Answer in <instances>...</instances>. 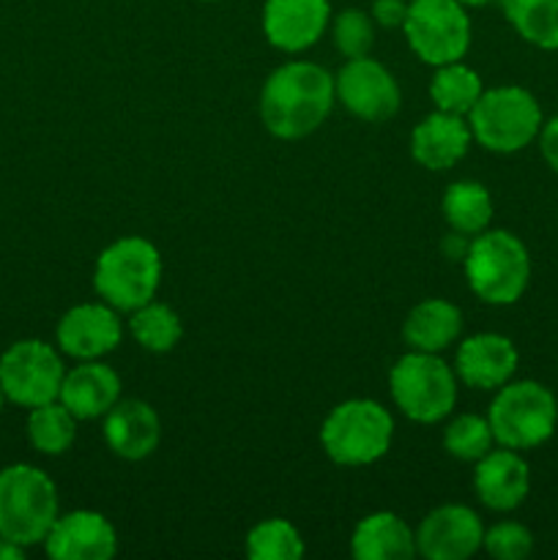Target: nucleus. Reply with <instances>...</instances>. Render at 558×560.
Returning <instances> with one entry per match:
<instances>
[{"mask_svg": "<svg viewBox=\"0 0 558 560\" xmlns=\"http://www.w3.org/2000/svg\"><path fill=\"white\" fill-rule=\"evenodd\" d=\"M337 102L334 77L310 60H290L268 74L260 91V120L279 140H301L323 126Z\"/></svg>", "mask_w": 558, "mask_h": 560, "instance_id": "obj_1", "label": "nucleus"}, {"mask_svg": "<svg viewBox=\"0 0 558 560\" xmlns=\"http://www.w3.org/2000/svg\"><path fill=\"white\" fill-rule=\"evenodd\" d=\"M58 487L42 468L27 463L0 470V536L14 545H44L58 520Z\"/></svg>", "mask_w": 558, "mask_h": 560, "instance_id": "obj_2", "label": "nucleus"}, {"mask_svg": "<svg viewBox=\"0 0 558 560\" xmlns=\"http://www.w3.org/2000/svg\"><path fill=\"white\" fill-rule=\"evenodd\" d=\"M465 279L476 299L492 306H509L523 299L531 282V255L523 241L509 230L474 235L463 260Z\"/></svg>", "mask_w": 558, "mask_h": 560, "instance_id": "obj_3", "label": "nucleus"}, {"mask_svg": "<svg viewBox=\"0 0 558 560\" xmlns=\"http://www.w3.org/2000/svg\"><path fill=\"white\" fill-rule=\"evenodd\" d=\"M162 282V255L140 235L118 238L98 255L93 271V288L98 299L118 312H135L137 306L156 299Z\"/></svg>", "mask_w": 558, "mask_h": 560, "instance_id": "obj_4", "label": "nucleus"}, {"mask_svg": "<svg viewBox=\"0 0 558 560\" xmlns=\"http://www.w3.org/2000/svg\"><path fill=\"white\" fill-rule=\"evenodd\" d=\"M474 140L490 153H518L539 137L542 107L531 91L520 85H501L481 91L468 115Z\"/></svg>", "mask_w": 558, "mask_h": 560, "instance_id": "obj_5", "label": "nucleus"}, {"mask_svg": "<svg viewBox=\"0 0 558 560\" xmlns=\"http://www.w3.org/2000/svg\"><path fill=\"white\" fill-rule=\"evenodd\" d=\"M394 419L375 399H348L326 416L321 430L323 452L345 468L372 465L388 452Z\"/></svg>", "mask_w": 558, "mask_h": 560, "instance_id": "obj_6", "label": "nucleus"}, {"mask_svg": "<svg viewBox=\"0 0 558 560\" xmlns=\"http://www.w3.org/2000/svg\"><path fill=\"white\" fill-rule=\"evenodd\" d=\"M487 421L498 446L528 452L553 438L558 424V402L542 383L509 381L498 388Z\"/></svg>", "mask_w": 558, "mask_h": 560, "instance_id": "obj_7", "label": "nucleus"}, {"mask_svg": "<svg viewBox=\"0 0 558 560\" xmlns=\"http://www.w3.org/2000/svg\"><path fill=\"white\" fill-rule=\"evenodd\" d=\"M392 399L416 424L446 419L457 402V372L438 353L410 350L388 372Z\"/></svg>", "mask_w": 558, "mask_h": 560, "instance_id": "obj_8", "label": "nucleus"}, {"mask_svg": "<svg viewBox=\"0 0 558 560\" xmlns=\"http://www.w3.org/2000/svg\"><path fill=\"white\" fill-rule=\"evenodd\" d=\"M403 31L416 58L435 69L463 60L470 47V16L460 0H410Z\"/></svg>", "mask_w": 558, "mask_h": 560, "instance_id": "obj_9", "label": "nucleus"}, {"mask_svg": "<svg viewBox=\"0 0 558 560\" xmlns=\"http://www.w3.org/2000/svg\"><path fill=\"white\" fill-rule=\"evenodd\" d=\"M66 366L53 345L20 339L0 355V388L20 408H38L60 397Z\"/></svg>", "mask_w": 558, "mask_h": 560, "instance_id": "obj_10", "label": "nucleus"}, {"mask_svg": "<svg viewBox=\"0 0 558 560\" xmlns=\"http://www.w3.org/2000/svg\"><path fill=\"white\" fill-rule=\"evenodd\" d=\"M334 91L345 109L367 124H383L394 118L403 104V93L394 74L370 55L348 58V63L334 77Z\"/></svg>", "mask_w": 558, "mask_h": 560, "instance_id": "obj_11", "label": "nucleus"}, {"mask_svg": "<svg viewBox=\"0 0 558 560\" xmlns=\"http://www.w3.org/2000/svg\"><path fill=\"white\" fill-rule=\"evenodd\" d=\"M485 525L463 503L438 506L416 530V552L427 560H468L481 550Z\"/></svg>", "mask_w": 558, "mask_h": 560, "instance_id": "obj_12", "label": "nucleus"}, {"mask_svg": "<svg viewBox=\"0 0 558 560\" xmlns=\"http://www.w3.org/2000/svg\"><path fill=\"white\" fill-rule=\"evenodd\" d=\"M124 337V323H120L118 310L109 304H77L66 312L55 328L60 353L77 361L104 359L113 353Z\"/></svg>", "mask_w": 558, "mask_h": 560, "instance_id": "obj_13", "label": "nucleus"}, {"mask_svg": "<svg viewBox=\"0 0 558 560\" xmlns=\"http://www.w3.org/2000/svg\"><path fill=\"white\" fill-rule=\"evenodd\" d=\"M44 550L55 560H109L118 552V534L104 514L77 509L58 514L44 539Z\"/></svg>", "mask_w": 558, "mask_h": 560, "instance_id": "obj_14", "label": "nucleus"}, {"mask_svg": "<svg viewBox=\"0 0 558 560\" xmlns=\"http://www.w3.org/2000/svg\"><path fill=\"white\" fill-rule=\"evenodd\" d=\"M518 348L503 334H474L463 339L454 359V372L457 381L465 386L481 388V392H498L507 386L518 372Z\"/></svg>", "mask_w": 558, "mask_h": 560, "instance_id": "obj_15", "label": "nucleus"}, {"mask_svg": "<svg viewBox=\"0 0 558 560\" xmlns=\"http://www.w3.org/2000/svg\"><path fill=\"white\" fill-rule=\"evenodd\" d=\"M328 0H266L263 33L282 52H304L328 27Z\"/></svg>", "mask_w": 558, "mask_h": 560, "instance_id": "obj_16", "label": "nucleus"}, {"mask_svg": "<svg viewBox=\"0 0 558 560\" xmlns=\"http://www.w3.org/2000/svg\"><path fill=\"white\" fill-rule=\"evenodd\" d=\"M104 441L115 457L140 463L156 452L162 441V421L142 399H118L104 413Z\"/></svg>", "mask_w": 558, "mask_h": 560, "instance_id": "obj_17", "label": "nucleus"}, {"mask_svg": "<svg viewBox=\"0 0 558 560\" xmlns=\"http://www.w3.org/2000/svg\"><path fill=\"white\" fill-rule=\"evenodd\" d=\"M470 142H474V135H470L468 118L443 113V109L421 118L410 131V153L421 167L432 173L454 167L468 153Z\"/></svg>", "mask_w": 558, "mask_h": 560, "instance_id": "obj_18", "label": "nucleus"}, {"mask_svg": "<svg viewBox=\"0 0 558 560\" xmlns=\"http://www.w3.org/2000/svg\"><path fill=\"white\" fill-rule=\"evenodd\" d=\"M474 490L492 512H512L531 492L528 463L514 448H490L476 463Z\"/></svg>", "mask_w": 558, "mask_h": 560, "instance_id": "obj_19", "label": "nucleus"}, {"mask_svg": "<svg viewBox=\"0 0 558 560\" xmlns=\"http://www.w3.org/2000/svg\"><path fill=\"white\" fill-rule=\"evenodd\" d=\"M58 399L80 421L104 419V413L120 399L118 372L98 359L80 361L74 370L66 372Z\"/></svg>", "mask_w": 558, "mask_h": 560, "instance_id": "obj_20", "label": "nucleus"}, {"mask_svg": "<svg viewBox=\"0 0 558 560\" xmlns=\"http://www.w3.org/2000/svg\"><path fill=\"white\" fill-rule=\"evenodd\" d=\"M350 552L359 560H410L416 556V534L397 514L375 512L356 525Z\"/></svg>", "mask_w": 558, "mask_h": 560, "instance_id": "obj_21", "label": "nucleus"}, {"mask_svg": "<svg viewBox=\"0 0 558 560\" xmlns=\"http://www.w3.org/2000/svg\"><path fill=\"white\" fill-rule=\"evenodd\" d=\"M463 331V312L446 299H425L408 312L403 323V339L410 350L441 353Z\"/></svg>", "mask_w": 558, "mask_h": 560, "instance_id": "obj_22", "label": "nucleus"}, {"mask_svg": "<svg viewBox=\"0 0 558 560\" xmlns=\"http://www.w3.org/2000/svg\"><path fill=\"white\" fill-rule=\"evenodd\" d=\"M443 219L452 230L465 235H479L492 222V197L476 180H457L443 195Z\"/></svg>", "mask_w": 558, "mask_h": 560, "instance_id": "obj_23", "label": "nucleus"}, {"mask_svg": "<svg viewBox=\"0 0 558 560\" xmlns=\"http://www.w3.org/2000/svg\"><path fill=\"white\" fill-rule=\"evenodd\" d=\"M77 416L60 399L31 408L27 413V441L47 457L66 454L77 441Z\"/></svg>", "mask_w": 558, "mask_h": 560, "instance_id": "obj_24", "label": "nucleus"}, {"mask_svg": "<svg viewBox=\"0 0 558 560\" xmlns=\"http://www.w3.org/2000/svg\"><path fill=\"white\" fill-rule=\"evenodd\" d=\"M129 315L131 337L148 353H170L184 337V323H181L178 312L173 306L148 301V304L137 306Z\"/></svg>", "mask_w": 558, "mask_h": 560, "instance_id": "obj_25", "label": "nucleus"}, {"mask_svg": "<svg viewBox=\"0 0 558 560\" xmlns=\"http://www.w3.org/2000/svg\"><path fill=\"white\" fill-rule=\"evenodd\" d=\"M501 5L523 42L558 49V0H501Z\"/></svg>", "mask_w": 558, "mask_h": 560, "instance_id": "obj_26", "label": "nucleus"}, {"mask_svg": "<svg viewBox=\"0 0 558 560\" xmlns=\"http://www.w3.org/2000/svg\"><path fill=\"white\" fill-rule=\"evenodd\" d=\"M481 91H485L481 77L470 66L460 63V60L438 66L435 77L430 82V96L435 107L454 115H468L474 104L479 102Z\"/></svg>", "mask_w": 558, "mask_h": 560, "instance_id": "obj_27", "label": "nucleus"}, {"mask_svg": "<svg viewBox=\"0 0 558 560\" xmlns=\"http://www.w3.org/2000/svg\"><path fill=\"white\" fill-rule=\"evenodd\" d=\"M246 556L252 560H299L304 556V539L288 520H263L246 534Z\"/></svg>", "mask_w": 558, "mask_h": 560, "instance_id": "obj_28", "label": "nucleus"}, {"mask_svg": "<svg viewBox=\"0 0 558 560\" xmlns=\"http://www.w3.org/2000/svg\"><path fill=\"white\" fill-rule=\"evenodd\" d=\"M492 446H496V438L485 416L463 413L449 421L443 430V448L460 463H479Z\"/></svg>", "mask_w": 558, "mask_h": 560, "instance_id": "obj_29", "label": "nucleus"}, {"mask_svg": "<svg viewBox=\"0 0 558 560\" xmlns=\"http://www.w3.org/2000/svg\"><path fill=\"white\" fill-rule=\"evenodd\" d=\"M334 47L339 49L342 58H361L370 55L372 44H375V25L372 16L361 9H345L339 11L334 20Z\"/></svg>", "mask_w": 558, "mask_h": 560, "instance_id": "obj_30", "label": "nucleus"}, {"mask_svg": "<svg viewBox=\"0 0 558 560\" xmlns=\"http://www.w3.org/2000/svg\"><path fill=\"white\" fill-rule=\"evenodd\" d=\"M481 547L496 560H523L534 550V534L520 523H498L485 530Z\"/></svg>", "mask_w": 558, "mask_h": 560, "instance_id": "obj_31", "label": "nucleus"}, {"mask_svg": "<svg viewBox=\"0 0 558 560\" xmlns=\"http://www.w3.org/2000/svg\"><path fill=\"white\" fill-rule=\"evenodd\" d=\"M370 16L381 27H403L408 16V0H375Z\"/></svg>", "mask_w": 558, "mask_h": 560, "instance_id": "obj_32", "label": "nucleus"}, {"mask_svg": "<svg viewBox=\"0 0 558 560\" xmlns=\"http://www.w3.org/2000/svg\"><path fill=\"white\" fill-rule=\"evenodd\" d=\"M539 151H542V159L547 162V167L553 170V173L558 175V115L556 118L545 120L542 124V131H539Z\"/></svg>", "mask_w": 558, "mask_h": 560, "instance_id": "obj_33", "label": "nucleus"}, {"mask_svg": "<svg viewBox=\"0 0 558 560\" xmlns=\"http://www.w3.org/2000/svg\"><path fill=\"white\" fill-rule=\"evenodd\" d=\"M470 238H474V235H465V233H457V230H452V233H449L441 244L443 257H446V260H454V262H463L465 255H468Z\"/></svg>", "mask_w": 558, "mask_h": 560, "instance_id": "obj_34", "label": "nucleus"}, {"mask_svg": "<svg viewBox=\"0 0 558 560\" xmlns=\"http://www.w3.org/2000/svg\"><path fill=\"white\" fill-rule=\"evenodd\" d=\"M22 558H25V547L14 545V541L0 536V560H22Z\"/></svg>", "mask_w": 558, "mask_h": 560, "instance_id": "obj_35", "label": "nucleus"}, {"mask_svg": "<svg viewBox=\"0 0 558 560\" xmlns=\"http://www.w3.org/2000/svg\"><path fill=\"white\" fill-rule=\"evenodd\" d=\"M460 3L463 5H487V3H492V0H460Z\"/></svg>", "mask_w": 558, "mask_h": 560, "instance_id": "obj_36", "label": "nucleus"}, {"mask_svg": "<svg viewBox=\"0 0 558 560\" xmlns=\"http://www.w3.org/2000/svg\"><path fill=\"white\" fill-rule=\"evenodd\" d=\"M3 405H5V394H3V388H0V410H3Z\"/></svg>", "mask_w": 558, "mask_h": 560, "instance_id": "obj_37", "label": "nucleus"}]
</instances>
